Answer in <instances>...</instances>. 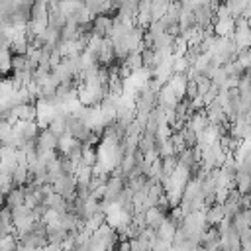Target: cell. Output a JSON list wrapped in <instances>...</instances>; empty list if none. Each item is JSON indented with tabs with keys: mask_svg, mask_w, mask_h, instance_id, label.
I'll use <instances>...</instances> for the list:
<instances>
[{
	"mask_svg": "<svg viewBox=\"0 0 251 251\" xmlns=\"http://www.w3.org/2000/svg\"><path fill=\"white\" fill-rule=\"evenodd\" d=\"M18 239H20V243L29 245V247H35V249L41 251V249L47 245V224H45L43 220L35 222L27 231L20 233Z\"/></svg>",
	"mask_w": 251,
	"mask_h": 251,
	"instance_id": "6da1fadb",
	"label": "cell"
},
{
	"mask_svg": "<svg viewBox=\"0 0 251 251\" xmlns=\"http://www.w3.org/2000/svg\"><path fill=\"white\" fill-rule=\"evenodd\" d=\"M51 186H53V192L61 194L65 200H73L76 196V176L75 175H63Z\"/></svg>",
	"mask_w": 251,
	"mask_h": 251,
	"instance_id": "7a4b0ae2",
	"label": "cell"
},
{
	"mask_svg": "<svg viewBox=\"0 0 251 251\" xmlns=\"http://www.w3.org/2000/svg\"><path fill=\"white\" fill-rule=\"evenodd\" d=\"M37 155L39 153H49V151H57L59 149V137L49 129V127H45V129H41L39 131V135H37Z\"/></svg>",
	"mask_w": 251,
	"mask_h": 251,
	"instance_id": "3957f363",
	"label": "cell"
},
{
	"mask_svg": "<svg viewBox=\"0 0 251 251\" xmlns=\"http://www.w3.org/2000/svg\"><path fill=\"white\" fill-rule=\"evenodd\" d=\"M114 25V16H106V14H98L92 20V33L100 35V37H110Z\"/></svg>",
	"mask_w": 251,
	"mask_h": 251,
	"instance_id": "277c9868",
	"label": "cell"
},
{
	"mask_svg": "<svg viewBox=\"0 0 251 251\" xmlns=\"http://www.w3.org/2000/svg\"><path fill=\"white\" fill-rule=\"evenodd\" d=\"M176 229H178V226H176V224L167 216V218L163 220V224L157 227V237H159V239H163V241H167V243H173Z\"/></svg>",
	"mask_w": 251,
	"mask_h": 251,
	"instance_id": "5b68a950",
	"label": "cell"
},
{
	"mask_svg": "<svg viewBox=\"0 0 251 251\" xmlns=\"http://www.w3.org/2000/svg\"><path fill=\"white\" fill-rule=\"evenodd\" d=\"M235 31V20L227 18V20H214V35L218 37H231Z\"/></svg>",
	"mask_w": 251,
	"mask_h": 251,
	"instance_id": "8992f818",
	"label": "cell"
},
{
	"mask_svg": "<svg viewBox=\"0 0 251 251\" xmlns=\"http://www.w3.org/2000/svg\"><path fill=\"white\" fill-rule=\"evenodd\" d=\"M198 135L200 133H204V129H208L210 127V122H208V116H206V112L204 110H198V112H194L190 118H188V122H186Z\"/></svg>",
	"mask_w": 251,
	"mask_h": 251,
	"instance_id": "52a82bcc",
	"label": "cell"
},
{
	"mask_svg": "<svg viewBox=\"0 0 251 251\" xmlns=\"http://www.w3.org/2000/svg\"><path fill=\"white\" fill-rule=\"evenodd\" d=\"M204 214H206V222H208V226H220V224L226 220L224 204H212L210 208L204 210Z\"/></svg>",
	"mask_w": 251,
	"mask_h": 251,
	"instance_id": "ba28073f",
	"label": "cell"
},
{
	"mask_svg": "<svg viewBox=\"0 0 251 251\" xmlns=\"http://www.w3.org/2000/svg\"><path fill=\"white\" fill-rule=\"evenodd\" d=\"M165 218H167V214H165L159 206H151V208L145 210V224H147V227H153L155 231H157V227L163 224Z\"/></svg>",
	"mask_w": 251,
	"mask_h": 251,
	"instance_id": "9c48e42d",
	"label": "cell"
},
{
	"mask_svg": "<svg viewBox=\"0 0 251 251\" xmlns=\"http://www.w3.org/2000/svg\"><path fill=\"white\" fill-rule=\"evenodd\" d=\"M25 204V194H24V186H16L6 194V206L8 208H16Z\"/></svg>",
	"mask_w": 251,
	"mask_h": 251,
	"instance_id": "30bf717a",
	"label": "cell"
},
{
	"mask_svg": "<svg viewBox=\"0 0 251 251\" xmlns=\"http://www.w3.org/2000/svg\"><path fill=\"white\" fill-rule=\"evenodd\" d=\"M65 114H67V112H59V114L53 118V122L49 124V129H51L57 137L67 135V118H65Z\"/></svg>",
	"mask_w": 251,
	"mask_h": 251,
	"instance_id": "8fae6325",
	"label": "cell"
},
{
	"mask_svg": "<svg viewBox=\"0 0 251 251\" xmlns=\"http://www.w3.org/2000/svg\"><path fill=\"white\" fill-rule=\"evenodd\" d=\"M80 165L94 169V167L98 165V149H96V147L82 145V157H80Z\"/></svg>",
	"mask_w": 251,
	"mask_h": 251,
	"instance_id": "7c38bea8",
	"label": "cell"
},
{
	"mask_svg": "<svg viewBox=\"0 0 251 251\" xmlns=\"http://www.w3.org/2000/svg\"><path fill=\"white\" fill-rule=\"evenodd\" d=\"M45 204H47V208L49 210H55V212H67V200L61 196V194H57V192H51L47 198H45Z\"/></svg>",
	"mask_w": 251,
	"mask_h": 251,
	"instance_id": "4fadbf2b",
	"label": "cell"
},
{
	"mask_svg": "<svg viewBox=\"0 0 251 251\" xmlns=\"http://www.w3.org/2000/svg\"><path fill=\"white\" fill-rule=\"evenodd\" d=\"M233 39H235L239 51L251 47V29H249V27H237V29L233 31Z\"/></svg>",
	"mask_w": 251,
	"mask_h": 251,
	"instance_id": "5bb4252c",
	"label": "cell"
},
{
	"mask_svg": "<svg viewBox=\"0 0 251 251\" xmlns=\"http://www.w3.org/2000/svg\"><path fill=\"white\" fill-rule=\"evenodd\" d=\"M14 186H25L29 182V167L27 165H18L16 171L12 173Z\"/></svg>",
	"mask_w": 251,
	"mask_h": 251,
	"instance_id": "9a60e30c",
	"label": "cell"
},
{
	"mask_svg": "<svg viewBox=\"0 0 251 251\" xmlns=\"http://www.w3.org/2000/svg\"><path fill=\"white\" fill-rule=\"evenodd\" d=\"M169 4H171V2H167V0H151V20H153V22L161 20V18L167 14Z\"/></svg>",
	"mask_w": 251,
	"mask_h": 251,
	"instance_id": "2e32d148",
	"label": "cell"
},
{
	"mask_svg": "<svg viewBox=\"0 0 251 251\" xmlns=\"http://www.w3.org/2000/svg\"><path fill=\"white\" fill-rule=\"evenodd\" d=\"M124 63H126V67H127L131 73L143 69V57H141V51H133V53H129V55L124 59Z\"/></svg>",
	"mask_w": 251,
	"mask_h": 251,
	"instance_id": "e0dca14e",
	"label": "cell"
},
{
	"mask_svg": "<svg viewBox=\"0 0 251 251\" xmlns=\"http://www.w3.org/2000/svg\"><path fill=\"white\" fill-rule=\"evenodd\" d=\"M106 224V212H102V210H98V212H94L88 220H86V229H90V231H96L100 226H104Z\"/></svg>",
	"mask_w": 251,
	"mask_h": 251,
	"instance_id": "ac0fdd59",
	"label": "cell"
},
{
	"mask_svg": "<svg viewBox=\"0 0 251 251\" xmlns=\"http://www.w3.org/2000/svg\"><path fill=\"white\" fill-rule=\"evenodd\" d=\"M235 186H237V190L241 194H249L251 192V175L239 171L237 176H235Z\"/></svg>",
	"mask_w": 251,
	"mask_h": 251,
	"instance_id": "d6986e66",
	"label": "cell"
},
{
	"mask_svg": "<svg viewBox=\"0 0 251 251\" xmlns=\"http://www.w3.org/2000/svg\"><path fill=\"white\" fill-rule=\"evenodd\" d=\"M161 159H163V176H171L178 167V157L176 155H167V157H161Z\"/></svg>",
	"mask_w": 251,
	"mask_h": 251,
	"instance_id": "ffe728a7",
	"label": "cell"
},
{
	"mask_svg": "<svg viewBox=\"0 0 251 251\" xmlns=\"http://www.w3.org/2000/svg\"><path fill=\"white\" fill-rule=\"evenodd\" d=\"M180 133H182V139H184V143H186V147H188V149H192V147L198 143V133H196L188 124L180 129Z\"/></svg>",
	"mask_w": 251,
	"mask_h": 251,
	"instance_id": "44dd1931",
	"label": "cell"
},
{
	"mask_svg": "<svg viewBox=\"0 0 251 251\" xmlns=\"http://www.w3.org/2000/svg\"><path fill=\"white\" fill-rule=\"evenodd\" d=\"M194 80H196V84H198V94H200V96H204V94L210 90V86H212V78H210L208 75H200V73H198Z\"/></svg>",
	"mask_w": 251,
	"mask_h": 251,
	"instance_id": "7402d4cb",
	"label": "cell"
},
{
	"mask_svg": "<svg viewBox=\"0 0 251 251\" xmlns=\"http://www.w3.org/2000/svg\"><path fill=\"white\" fill-rule=\"evenodd\" d=\"M25 65H27V55H14L12 57V73L25 71Z\"/></svg>",
	"mask_w": 251,
	"mask_h": 251,
	"instance_id": "603a6c76",
	"label": "cell"
},
{
	"mask_svg": "<svg viewBox=\"0 0 251 251\" xmlns=\"http://www.w3.org/2000/svg\"><path fill=\"white\" fill-rule=\"evenodd\" d=\"M200 94H198V84H196V80L194 78H188V82H186V96L184 98H188L190 102L194 100V98H198Z\"/></svg>",
	"mask_w": 251,
	"mask_h": 251,
	"instance_id": "cb8c5ba5",
	"label": "cell"
},
{
	"mask_svg": "<svg viewBox=\"0 0 251 251\" xmlns=\"http://www.w3.org/2000/svg\"><path fill=\"white\" fill-rule=\"evenodd\" d=\"M16 251H39L35 247H29V245H24V243H18V249Z\"/></svg>",
	"mask_w": 251,
	"mask_h": 251,
	"instance_id": "d4e9b609",
	"label": "cell"
},
{
	"mask_svg": "<svg viewBox=\"0 0 251 251\" xmlns=\"http://www.w3.org/2000/svg\"><path fill=\"white\" fill-rule=\"evenodd\" d=\"M4 206H6V196H4V194H0V210H2Z\"/></svg>",
	"mask_w": 251,
	"mask_h": 251,
	"instance_id": "484cf974",
	"label": "cell"
},
{
	"mask_svg": "<svg viewBox=\"0 0 251 251\" xmlns=\"http://www.w3.org/2000/svg\"><path fill=\"white\" fill-rule=\"evenodd\" d=\"M192 251H206V247H204V245H202V243H200V245H196V247H194V249H192Z\"/></svg>",
	"mask_w": 251,
	"mask_h": 251,
	"instance_id": "4316f807",
	"label": "cell"
},
{
	"mask_svg": "<svg viewBox=\"0 0 251 251\" xmlns=\"http://www.w3.org/2000/svg\"><path fill=\"white\" fill-rule=\"evenodd\" d=\"M71 2H84V0H71Z\"/></svg>",
	"mask_w": 251,
	"mask_h": 251,
	"instance_id": "83f0119b",
	"label": "cell"
},
{
	"mask_svg": "<svg viewBox=\"0 0 251 251\" xmlns=\"http://www.w3.org/2000/svg\"><path fill=\"white\" fill-rule=\"evenodd\" d=\"M0 251H10V249H0Z\"/></svg>",
	"mask_w": 251,
	"mask_h": 251,
	"instance_id": "f1b7e54d",
	"label": "cell"
},
{
	"mask_svg": "<svg viewBox=\"0 0 251 251\" xmlns=\"http://www.w3.org/2000/svg\"><path fill=\"white\" fill-rule=\"evenodd\" d=\"M65 251H73V249H65Z\"/></svg>",
	"mask_w": 251,
	"mask_h": 251,
	"instance_id": "f546056e",
	"label": "cell"
}]
</instances>
